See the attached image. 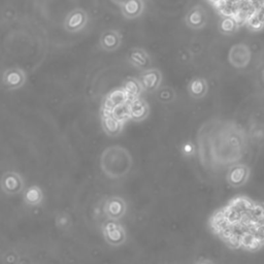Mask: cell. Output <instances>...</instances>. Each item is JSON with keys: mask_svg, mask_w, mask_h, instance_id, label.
<instances>
[{"mask_svg": "<svg viewBox=\"0 0 264 264\" xmlns=\"http://www.w3.org/2000/svg\"><path fill=\"white\" fill-rule=\"evenodd\" d=\"M208 225L232 250L257 252L264 248V202L237 195L211 215Z\"/></svg>", "mask_w": 264, "mask_h": 264, "instance_id": "6da1fadb", "label": "cell"}, {"mask_svg": "<svg viewBox=\"0 0 264 264\" xmlns=\"http://www.w3.org/2000/svg\"><path fill=\"white\" fill-rule=\"evenodd\" d=\"M247 135L242 126L232 121L207 122L198 133V153L201 162L211 167L231 166L243 158Z\"/></svg>", "mask_w": 264, "mask_h": 264, "instance_id": "7a4b0ae2", "label": "cell"}, {"mask_svg": "<svg viewBox=\"0 0 264 264\" xmlns=\"http://www.w3.org/2000/svg\"><path fill=\"white\" fill-rule=\"evenodd\" d=\"M222 17L234 19L253 30L264 27V0H208Z\"/></svg>", "mask_w": 264, "mask_h": 264, "instance_id": "3957f363", "label": "cell"}, {"mask_svg": "<svg viewBox=\"0 0 264 264\" xmlns=\"http://www.w3.org/2000/svg\"><path fill=\"white\" fill-rule=\"evenodd\" d=\"M100 164L106 175L111 179H120L129 173L133 165V159L126 148L111 145L102 152Z\"/></svg>", "mask_w": 264, "mask_h": 264, "instance_id": "277c9868", "label": "cell"}, {"mask_svg": "<svg viewBox=\"0 0 264 264\" xmlns=\"http://www.w3.org/2000/svg\"><path fill=\"white\" fill-rule=\"evenodd\" d=\"M252 50L245 43H238L231 46L228 51V62L237 69H244L252 61Z\"/></svg>", "mask_w": 264, "mask_h": 264, "instance_id": "5b68a950", "label": "cell"}, {"mask_svg": "<svg viewBox=\"0 0 264 264\" xmlns=\"http://www.w3.org/2000/svg\"><path fill=\"white\" fill-rule=\"evenodd\" d=\"M142 89L146 93H156L162 86L163 74L159 68L151 67L139 73L137 77Z\"/></svg>", "mask_w": 264, "mask_h": 264, "instance_id": "8992f818", "label": "cell"}, {"mask_svg": "<svg viewBox=\"0 0 264 264\" xmlns=\"http://www.w3.org/2000/svg\"><path fill=\"white\" fill-rule=\"evenodd\" d=\"M251 178V168L245 163H236L228 167L226 172V182L232 188L245 186Z\"/></svg>", "mask_w": 264, "mask_h": 264, "instance_id": "52a82bcc", "label": "cell"}, {"mask_svg": "<svg viewBox=\"0 0 264 264\" xmlns=\"http://www.w3.org/2000/svg\"><path fill=\"white\" fill-rule=\"evenodd\" d=\"M186 26L194 31L202 30L209 23V14L207 10L200 6H194L188 11L184 17Z\"/></svg>", "mask_w": 264, "mask_h": 264, "instance_id": "ba28073f", "label": "cell"}, {"mask_svg": "<svg viewBox=\"0 0 264 264\" xmlns=\"http://www.w3.org/2000/svg\"><path fill=\"white\" fill-rule=\"evenodd\" d=\"M103 236L105 241L114 247L122 246L127 241V232L124 226L116 221H110L104 225Z\"/></svg>", "mask_w": 264, "mask_h": 264, "instance_id": "9c48e42d", "label": "cell"}, {"mask_svg": "<svg viewBox=\"0 0 264 264\" xmlns=\"http://www.w3.org/2000/svg\"><path fill=\"white\" fill-rule=\"evenodd\" d=\"M89 23V15L83 9L73 10L68 13L64 20V29L70 33L83 31Z\"/></svg>", "mask_w": 264, "mask_h": 264, "instance_id": "30bf717a", "label": "cell"}, {"mask_svg": "<svg viewBox=\"0 0 264 264\" xmlns=\"http://www.w3.org/2000/svg\"><path fill=\"white\" fill-rule=\"evenodd\" d=\"M123 35L118 29H106L99 36V47L102 51L112 53L119 50L122 46Z\"/></svg>", "mask_w": 264, "mask_h": 264, "instance_id": "8fae6325", "label": "cell"}, {"mask_svg": "<svg viewBox=\"0 0 264 264\" xmlns=\"http://www.w3.org/2000/svg\"><path fill=\"white\" fill-rule=\"evenodd\" d=\"M129 109V121L136 123L145 121L151 114V106L149 102L141 97L133 98L129 100L128 103Z\"/></svg>", "mask_w": 264, "mask_h": 264, "instance_id": "7c38bea8", "label": "cell"}, {"mask_svg": "<svg viewBox=\"0 0 264 264\" xmlns=\"http://www.w3.org/2000/svg\"><path fill=\"white\" fill-rule=\"evenodd\" d=\"M103 212L110 221H118L127 213V202L120 196L110 197L106 200Z\"/></svg>", "mask_w": 264, "mask_h": 264, "instance_id": "4fadbf2b", "label": "cell"}, {"mask_svg": "<svg viewBox=\"0 0 264 264\" xmlns=\"http://www.w3.org/2000/svg\"><path fill=\"white\" fill-rule=\"evenodd\" d=\"M3 83L8 90L21 89L26 83V73L24 69L19 67H12L3 74Z\"/></svg>", "mask_w": 264, "mask_h": 264, "instance_id": "5bb4252c", "label": "cell"}, {"mask_svg": "<svg viewBox=\"0 0 264 264\" xmlns=\"http://www.w3.org/2000/svg\"><path fill=\"white\" fill-rule=\"evenodd\" d=\"M128 63L137 70L143 71L152 67V57L142 48H133L127 55Z\"/></svg>", "mask_w": 264, "mask_h": 264, "instance_id": "9a60e30c", "label": "cell"}, {"mask_svg": "<svg viewBox=\"0 0 264 264\" xmlns=\"http://www.w3.org/2000/svg\"><path fill=\"white\" fill-rule=\"evenodd\" d=\"M210 91V84L208 80L200 75L193 77L187 85V93L192 99H203Z\"/></svg>", "mask_w": 264, "mask_h": 264, "instance_id": "2e32d148", "label": "cell"}, {"mask_svg": "<svg viewBox=\"0 0 264 264\" xmlns=\"http://www.w3.org/2000/svg\"><path fill=\"white\" fill-rule=\"evenodd\" d=\"M122 16L127 20H135L140 18L145 11L144 0H128L120 7Z\"/></svg>", "mask_w": 264, "mask_h": 264, "instance_id": "e0dca14e", "label": "cell"}, {"mask_svg": "<svg viewBox=\"0 0 264 264\" xmlns=\"http://www.w3.org/2000/svg\"><path fill=\"white\" fill-rule=\"evenodd\" d=\"M101 126L106 135L110 137H117L122 133L125 123L108 114H105V112H101Z\"/></svg>", "mask_w": 264, "mask_h": 264, "instance_id": "ac0fdd59", "label": "cell"}, {"mask_svg": "<svg viewBox=\"0 0 264 264\" xmlns=\"http://www.w3.org/2000/svg\"><path fill=\"white\" fill-rule=\"evenodd\" d=\"M130 98L127 96V94L122 90V88L115 89L111 92H109L106 97L104 98L102 109L101 110H109L114 107H117L119 105H123L128 103Z\"/></svg>", "mask_w": 264, "mask_h": 264, "instance_id": "d6986e66", "label": "cell"}, {"mask_svg": "<svg viewBox=\"0 0 264 264\" xmlns=\"http://www.w3.org/2000/svg\"><path fill=\"white\" fill-rule=\"evenodd\" d=\"M122 90L127 94L130 99L141 97L142 93L144 92L139 80L134 77H129L124 81L122 85Z\"/></svg>", "mask_w": 264, "mask_h": 264, "instance_id": "ffe728a7", "label": "cell"}, {"mask_svg": "<svg viewBox=\"0 0 264 264\" xmlns=\"http://www.w3.org/2000/svg\"><path fill=\"white\" fill-rule=\"evenodd\" d=\"M240 27L241 26L239 25V23L230 17H222V19L220 20V22L218 24L219 31L223 35H226V36L234 34L236 32L239 31Z\"/></svg>", "mask_w": 264, "mask_h": 264, "instance_id": "44dd1931", "label": "cell"}, {"mask_svg": "<svg viewBox=\"0 0 264 264\" xmlns=\"http://www.w3.org/2000/svg\"><path fill=\"white\" fill-rule=\"evenodd\" d=\"M156 99L163 104H169L175 100L177 94L172 87L170 86H161L159 90L155 93Z\"/></svg>", "mask_w": 264, "mask_h": 264, "instance_id": "7402d4cb", "label": "cell"}, {"mask_svg": "<svg viewBox=\"0 0 264 264\" xmlns=\"http://www.w3.org/2000/svg\"><path fill=\"white\" fill-rule=\"evenodd\" d=\"M194 152V145L192 143H186L183 148V153L186 155H191Z\"/></svg>", "mask_w": 264, "mask_h": 264, "instance_id": "603a6c76", "label": "cell"}, {"mask_svg": "<svg viewBox=\"0 0 264 264\" xmlns=\"http://www.w3.org/2000/svg\"><path fill=\"white\" fill-rule=\"evenodd\" d=\"M195 264H215L214 261H212L211 259H207V258H201L199 260H197L195 262Z\"/></svg>", "mask_w": 264, "mask_h": 264, "instance_id": "cb8c5ba5", "label": "cell"}, {"mask_svg": "<svg viewBox=\"0 0 264 264\" xmlns=\"http://www.w3.org/2000/svg\"><path fill=\"white\" fill-rule=\"evenodd\" d=\"M109 2L112 4V5H115V6H117V7H121V6H123L125 3H127L128 0H109Z\"/></svg>", "mask_w": 264, "mask_h": 264, "instance_id": "d4e9b609", "label": "cell"}, {"mask_svg": "<svg viewBox=\"0 0 264 264\" xmlns=\"http://www.w3.org/2000/svg\"><path fill=\"white\" fill-rule=\"evenodd\" d=\"M263 81H264V72H263Z\"/></svg>", "mask_w": 264, "mask_h": 264, "instance_id": "484cf974", "label": "cell"}]
</instances>
